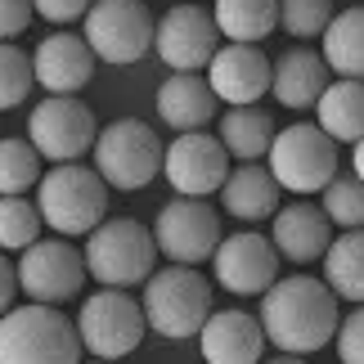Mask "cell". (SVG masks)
<instances>
[{
  "mask_svg": "<svg viewBox=\"0 0 364 364\" xmlns=\"http://www.w3.org/2000/svg\"><path fill=\"white\" fill-rule=\"evenodd\" d=\"M95 135H100L95 113L77 100V95H50V100L32 113V122H27L32 149L41 158H50L54 166L59 162H81V153L95 149Z\"/></svg>",
  "mask_w": 364,
  "mask_h": 364,
  "instance_id": "30bf717a",
  "label": "cell"
},
{
  "mask_svg": "<svg viewBox=\"0 0 364 364\" xmlns=\"http://www.w3.org/2000/svg\"><path fill=\"white\" fill-rule=\"evenodd\" d=\"M351 171L364 180V139H355V149H351Z\"/></svg>",
  "mask_w": 364,
  "mask_h": 364,
  "instance_id": "8d00e7d4",
  "label": "cell"
},
{
  "mask_svg": "<svg viewBox=\"0 0 364 364\" xmlns=\"http://www.w3.org/2000/svg\"><path fill=\"white\" fill-rule=\"evenodd\" d=\"M338 355L342 364H364V306H355L338 324Z\"/></svg>",
  "mask_w": 364,
  "mask_h": 364,
  "instance_id": "d6a6232c",
  "label": "cell"
},
{
  "mask_svg": "<svg viewBox=\"0 0 364 364\" xmlns=\"http://www.w3.org/2000/svg\"><path fill=\"white\" fill-rule=\"evenodd\" d=\"M220 207L234 220H265L279 212V180L270 176V166L261 162H243L239 171L225 176L220 185Z\"/></svg>",
  "mask_w": 364,
  "mask_h": 364,
  "instance_id": "7402d4cb",
  "label": "cell"
},
{
  "mask_svg": "<svg viewBox=\"0 0 364 364\" xmlns=\"http://www.w3.org/2000/svg\"><path fill=\"white\" fill-rule=\"evenodd\" d=\"M216 104H220V100L212 95V86H207L203 77H193V73L166 77L162 90H158V117L171 126L176 135L203 131V126L216 117Z\"/></svg>",
  "mask_w": 364,
  "mask_h": 364,
  "instance_id": "44dd1931",
  "label": "cell"
},
{
  "mask_svg": "<svg viewBox=\"0 0 364 364\" xmlns=\"http://www.w3.org/2000/svg\"><path fill=\"white\" fill-rule=\"evenodd\" d=\"M270 73H274V63L261 54V46L230 41V46H220L212 54V63H207V86L230 108H247L270 90Z\"/></svg>",
  "mask_w": 364,
  "mask_h": 364,
  "instance_id": "2e32d148",
  "label": "cell"
},
{
  "mask_svg": "<svg viewBox=\"0 0 364 364\" xmlns=\"http://www.w3.org/2000/svg\"><path fill=\"white\" fill-rule=\"evenodd\" d=\"M32 73L50 95H77L95 77V50L86 46V36L73 32H54L36 46L32 54Z\"/></svg>",
  "mask_w": 364,
  "mask_h": 364,
  "instance_id": "e0dca14e",
  "label": "cell"
},
{
  "mask_svg": "<svg viewBox=\"0 0 364 364\" xmlns=\"http://www.w3.org/2000/svg\"><path fill=\"white\" fill-rule=\"evenodd\" d=\"M32 23V0H0V41L23 36Z\"/></svg>",
  "mask_w": 364,
  "mask_h": 364,
  "instance_id": "836d02e7",
  "label": "cell"
},
{
  "mask_svg": "<svg viewBox=\"0 0 364 364\" xmlns=\"http://www.w3.org/2000/svg\"><path fill=\"white\" fill-rule=\"evenodd\" d=\"M95 364H117V360H95Z\"/></svg>",
  "mask_w": 364,
  "mask_h": 364,
  "instance_id": "f35d334b",
  "label": "cell"
},
{
  "mask_svg": "<svg viewBox=\"0 0 364 364\" xmlns=\"http://www.w3.org/2000/svg\"><path fill=\"white\" fill-rule=\"evenodd\" d=\"M338 297L324 279L297 274V279H274L261 292V328L265 342H274L284 355H311L319 346L338 338Z\"/></svg>",
  "mask_w": 364,
  "mask_h": 364,
  "instance_id": "6da1fadb",
  "label": "cell"
},
{
  "mask_svg": "<svg viewBox=\"0 0 364 364\" xmlns=\"http://www.w3.org/2000/svg\"><path fill=\"white\" fill-rule=\"evenodd\" d=\"M212 270L216 284L234 292V297H257L279 279V247L265 239V234H230L220 239V247L212 252Z\"/></svg>",
  "mask_w": 364,
  "mask_h": 364,
  "instance_id": "5bb4252c",
  "label": "cell"
},
{
  "mask_svg": "<svg viewBox=\"0 0 364 364\" xmlns=\"http://www.w3.org/2000/svg\"><path fill=\"white\" fill-rule=\"evenodd\" d=\"M153 239L162 257H171V265L212 261V252L220 247V216L207 207V198H176L153 220Z\"/></svg>",
  "mask_w": 364,
  "mask_h": 364,
  "instance_id": "7c38bea8",
  "label": "cell"
},
{
  "mask_svg": "<svg viewBox=\"0 0 364 364\" xmlns=\"http://www.w3.org/2000/svg\"><path fill=\"white\" fill-rule=\"evenodd\" d=\"M324 86H328V63H324V54H315L306 46H292L288 54H279V63L270 73L274 100L284 108H292V113L315 108L319 95H324Z\"/></svg>",
  "mask_w": 364,
  "mask_h": 364,
  "instance_id": "ffe728a7",
  "label": "cell"
},
{
  "mask_svg": "<svg viewBox=\"0 0 364 364\" xmlns=\"http://www.w3.org/2000/svg\"><path fill=\"white\" fill-rule=\"evenodd\" d=\"M198 346H203L207 364H261L265 328H261V319H252L243 311H216V315H207Z\"/></svg>",
  "mask_w": 364,
  "mask_h": 364,
  "instance_id": "ac0fdd59",
  "label": "cell"
},
{
  "mask_svg": "<svg viewBox=\"0 0 364 364\" xmlns=\"http://www.w3.org/2000/svg\"><path fill=\"white\" fill-rule=\"evenodd\" d=\"M14 297H18V270H14L5 257H0V315L14 306Z\"/></svg>",
  "mask_w": 364,
  "mask_h": 364,
  "instance_id": "d590c367",
  "label": "cell"
},
{
  "mask_svg": "<svg viewBox=\"0 0 364 364\" xmlns=\"http://www.w3.org/2000/svg\"><path fill=\"white\" fill-rule=\"evenodd\" d=\"M220 144H225L230 158H239V162H261L265 153H270L274 144V122L270 113H261L257 104H247V108H230L225 117H220Z\"/></svg>",
  "mask_w": 364,
  "mask_h": 364,
  "instance_id": "d4e9b609",
  "label": "cell"
},
{
  "mask_svg": "<svg viewBox=\"0 0 364 364\" xmlns=\"http://www.w3.org/2000/svg\"><path fill=\"white\" fill-rule=\"evenodd\" d=\"M162 176L171 180V189L180 198H207V193H220V185H225L230 153L207 131L176 135V144H166L162 153Z\"/></svg>",
  "mask_w": 364,
  "mask_h": 364,
  "instance_id": "4fadbf2b",
  "label": "cell"
},
{
  "mask_svg": "<svg viewBox=\"0 0 364 364\" xmlns=\"http://www.w3.org/2000/svg\"><path fill=\"white\" fill-rule=\"evenodd\" d=\"M95 0H32V9L50 23H73V18H86Z\"/></svg>",
  "mask_w": 364,
  "mask_h": 364,
  "instance_id": "e575fe53",
  "label": "cell"
},
{
  "mask_svg": "<svg viewBox=\"0 0 364 364\" xmlns=\"http://www.w3.org/2000/svg\"><path fill=\"white\" fill-rule=\"evenodd\" d=\"M319 54H324V63L338 77L364 81V5L333 14V23L324 32V50Z\"/></svg>",
  "mask_w": 364,
  "mask_h": 364,
  "instance_id": "484cf974",
  "label": "cell"
},
{
  "mask_svg": "<svg viewBox=\"0 0 364 364\" xmlns=\"http://www.w3.org/2000/svg\"><path fill=\"white\" fill-rule=\"evenodd\" d=\"M216 36H220L216 18L207 9L176 5V9H166V18L158 23V32H153V50H158V59L166 68H176V73H198L220 50Z\"/></svg>",
  "mask_w": 364,
  "mask_h": 364,
  "instance_id": "9a60e30c",
  "label": "cell"
},
{
  "mask_svg": "<svg viewBox=\"0 0 364 364\" xmlns=\"http://www.w3.org/2000/svg\"><path fill=\"white\" fill-rule=\"evenodd\" d=\"M216 32L225 41H265L279 27V0H216Z\"/></svg>",
  "mask_w": 364,
  "mask_h": 364,
  "instance_id": "4316f807",
  "label": "cell"
},
{
  "mask_svg": "<svg viewBox=\"0 0 364 364\" xmlns=\"http://www.w3.org/2000/svg\"><path fill=\"white\" fill-rule=\"evenodd\" d=\"M270 364H306L301 355H279V360H270Z\"/></svg>",
  "mask_w": 364,
  "mask_h": 364,
  "instance_id": "74e56055",
  "label": "cell"
},
{
  "mask_svg": "<svg viewBox=\"0 0 364 364\" xmlns=\"http://www.w3.org/2000/svg\"><path fill=\"white\" fill-rule=\"evenodd\" d=\"M95 171L104 176V185H113L122 193H135L153 185V176L162 171V153L166 144L158 139L149 122L139 117H122L113 126H104L100 135H95Z\"/></svg>",
  "mask_w": 364,
  "mask_h": 364,
  "instance_id": "8992f818",
  "label": "cell"
},
{
  "mask_svg": "<svg viewBox=\"0 0 364 364\" xmlns=\"http://www.w3.org/2000/svg\"><path fill=\"white\" fill-rule=\"evenodd\" d=\"M270 243L279 247V257H288V261H297V265L324 261V252L333 243V220L324 216V207H315V203L279 207Z\"/></svg>",
  "mask_w": 364,
  "mask_h": 364,
  "instance_id": "d6986e66",
  "label": "cell"
},
{
  "mask_svg": "<svg viewBox=\"0 0 364 364\" xmlns=\"http://www.w3.org/2000/svg\"><path fill=\"white\" fill-rule=\"evenodd\" d=\"M139 306H144V319L153 333L185 342V338H198L207 315H212V284L193 265H166V270L149 274Z\"/></svg>",
  "mask_w": 364,
  "mask_h": 364,
  "instance_id": "277c9868",
  "label": "cell"
},
{
  "mask_svg": "<svg viewBox=\"0 0 364 364\" xmlns=\"http://www.w3.org/2000/svg\"><path fill=\"white\" fill-rule=\"evenodd\" d=\"M41 180V153L32 139H0V198L27 193Z\"/></svg>",
  "mask_w": 364,
  "mask_h": 364,
  "instance_id": "83f0119b",
  "label": "cell"
},
{
  "mask_svg": "<svg viewBox=\"0 0 364 364\" xmlns=\"http://www.w3.org/2000/svg\"><path fill=\"white\" fill-rule=\"evenodd\" d=\"M144 306L131 301L122 288H108V292H90L81 301V315H77V333H81V346L95 355V360H122L131 355L139 342H144Z\"/></svg>",
  "mask_w": 364,
  "mask_h": 364,
  "instance_id": "ba28073f",
  "label": "cell"
},
{
  "mask_svg": "<svg viewBox=\"0 0 364 364\" xmlns=\"http://www.w3.org/2000/svg\"><path fill=\"white\" fill-rule=\"evenodd\" d=\"M81 333L54 306H18L0 315V364H81Z\"/></svg>",
  "mask_w": 364,
  "mask_h": 364,
  "instance_id": "7a4b0ae2",
  "label": "cell"
},
{
  "mask_svg": "<svg viewBox=\"0 0 364 364\" xmlns=\"http://www.w3.org/2000/svg\"><path fill=\"white\" fill-rule=\"evenodd\" d=\"M86 274H95L104 288H135L149 284L153 265H158V239L139 220L113 216L86 234Z\"/></svg>",
  "mask_w": 364,
  "mask_h": 364,
  "instance_id": "5b68a950",
  "label": "cell"
},
{
  "mask_svg": "<svg viewBox=\"0 0 364 364\" xmlns=\"http://www.w3.org/2000/svg\"><path fill=\"white\" fill-rule=\"evenodd\" d=\"M32 59L18 50V46H9V41H0V113L5 108H18L27 100V90H32Z\"/></svg>",
  "mask_w": 364,
  "mask_h": 364,
  "instance_id": "1f68e13d",
  "label": "cell"
},
{
  "mask_svg": "<svg viewBox=\"0 0 364 364\" xmlns=\"http://www.w3.org/2000/svg\"><path fill=\"white\" fill-rule=\"evenodd\" d=\"M265 158H270V176L279 180V189L301 193V198L324 193L328 180L338 176V144L315 122H292L288 131H274Z\"/></svg>",
  "mask_w": 364,
  "mask_h": 364,
  "instance_id": "52a82bcc",
  "label": "cell"
},
{
  "mask_svg": "<svg viewBox=\"0 0 364 364\" xmlns=\"http://www.w3.org/2000/svg\"><path fill=\"white\" fill-rule=\"evenodd\" d=\"M36 212L54 234H90L108 220V185L81 162H59L36 185Z\"/></svg>",
  "mask_w": 364,
  "mask_h": 364,
  "instance_id": "3957f363",
  "label": "cell"
},
{
  "mask_svg": "<svg viewBox=\"0 0 364 364\" xmlns=\"http://www.w3.org/2000/svg\"><path fill=\"white\" fill-rule=\"evenodd\" d=\"M41 225H46V220H41L36 203H27L23 193L0 198V252H27L36 243Z\"/></svg>",
  "mask_w": 364,
  "mask_h": 364,
  "instance_id": "f1b7e54d",
  "label": "cell"
},
{
  "mask_svg": "<svg viewBox=\"0 0 364 364\" xmlns=\"http://www.w3.org/2000/svg\"><path fill=\"white\" fill-rule=\"evenodd\" d=\"M153 18L139 0H95L86 14V46L104 63H135L153 46Z\"/></svg>",
  "mask_w": 364,
  "mask_h": 364,
  "instance_id": "9c48e42d",
  "label": "cell"
},
{
  "mask_svg": "<svg viewBox=\"0 0 364 364\" xmlns=\"http://www.w3.org/2000/svg\"><path fill=\"white\" fill-rule=\"evenodd\" d=\"M324 284L333 297L364 306V230H342L324 252Z\"/></svg>",
  "mask_w": 364,
  "mask_h": 364,
  "instance_id": "cb8c5ba5",
  "label": "cell"
},
{
  "mask_svg": "<svg viewBox=\"0 0 364 364\" xmlns=\"http://www.w3.org/2000/svg\"><path fill=\"white\" fill-rule=\"evenodd\" d=\"M333 23V0H279V27L297 41L324 36Z\"/></svg>",
  "mask_w": 364,
  "mask_h": 364,
  "instance_id": "4dcf8cb0",
  "label": "cell"
},
{
  "mask_svg": "<svg viewBox=\"0 0 364 364\" xmlns=\"http://www.w3.org/2000/svg\"><path fill=\"white\" fill-rule=\"evenodd\" d=\"M324 216L342 230H364V180L360 176H333L328 180Z\"/></svg>",
  "mask_w": 364,
  "mask_h": 364,
  "instance_id": "f546056e",
  "label": "cell"
},
{
  "mask_svg": "<svg viewBox=\"0 0 364 364\" xmlns=\"http://www.w3.org/2000/svg\"><path fill=\"white\" fill-rule=\"evenodd\" d=\"M319 113V131H324L333 144H355V139H364V81H328L324 95H319L315 104Z\"/></svg>",
  "mask_w": 364,
  "mask_h": 364,
  "instance_id": "603a6c76",
  "label": "cell"
},
{
  "mask_svg": "<svg viewBox=\"0 0 364 364\" xmlns=\"http://www.w3.org/2000/svg\"><path fill=\"white\" fill-rule=\"evenodd\" d=\"M14 270H18V292H27L36 306H63L86 284V257L63 239L32 243Z\"/></svg>",
  "mask_w": 364,
  "mask_h": 364,
  "instance_id": "8fae6325",
  "label": "cell"
}]
</instances>
